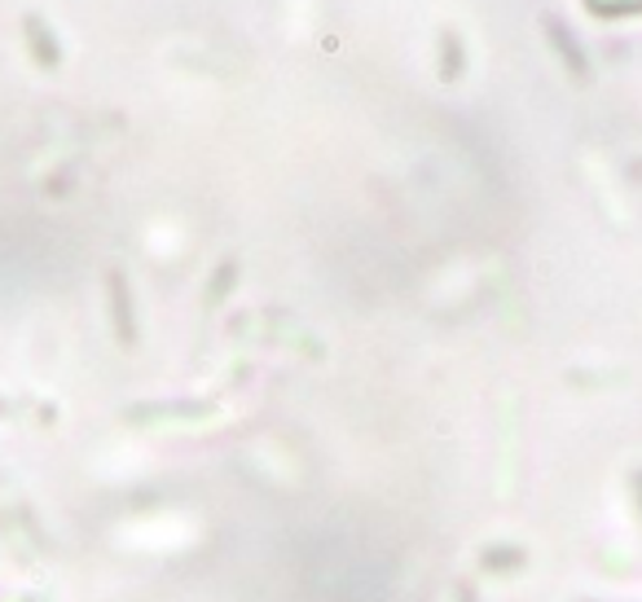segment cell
I'll return each instance as SVG.
<instances>
[{"label":"cell","mask_w":642,"mask_h":602,"mask_svg":"<svg viewBox=\"0 0 642 602\" xmlns=\"http://www.w3.org/2000/svg\"><path fill=\"white\" fill-rule=\"evenodd\" d=\"M594 13H639L642 0H585Z\"/></svg>","instance_id":"obj_1"}]
</instances>
